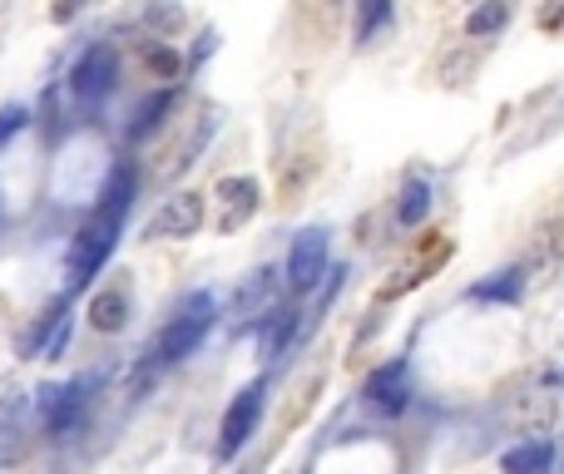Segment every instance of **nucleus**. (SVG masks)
Returning <instances> with one entry per match:
<instances>
[{
    "instance_id": "2",
    "label": "nucleus",
    "mask_w": 564,
    "mask_h": 474,
    "mask_svg": "<svg viewBox=\"0 0 564 474\" xmlns=\"http://www.w3.org/2000/svg\"><path fill=\"white\" fill-rule=\"evenodd\" d=\"M119 233H124V218L105 213V208H95V213H89V223L79 228L75 242H69V252H65L69 291H75V287H89V282L99 277V267H105V262L115 257Z\"/></svg>"
},
{
    "instance_id": "8",
    "label": "nucleus",
    "mask_w": 564,
    "mask_h": 474,
    "mask_svg": "<svg viewBox=\"0 0 564 474\" xmlns=\"http://www.w3.org/2000/svg\"><path fill=\"white\" fill-rule=\"evenodd\" d=\"M258 420H263V381L243 386L234 396V406L224 410V426H218V460H234L238 450L258 436Z\"/></svg>"
},
{
    "instance_id": "16",
    "label": "nucleus",
    "mask_w": 564,
    "mask_h": 474,
    "mask_svg": "<svg viewBox=\"0 0 564 474\" xmlns=\"http://www.w3.org/2000/svg\"><path fill=\"white\" fill-rule=\"evenodd\" d=\"M510 15H516V0H486V5L466 20V35H476V40L500 35V30L510 25Z\"/></svg>"
},
{
    "instance_id": "5",
    "label": "nucleus",
    "mask_w": 564,
    "mask_h": 474,
    "mask_svg": "<svg viewBox=\"0 0 564 474\" xmlns=\"http://www.w3.org/2000/svg\"><path fill=\"white\" fill-rule=\"evenodd\" d=\"M327 262H332V242H327L322 228H307V233L292 238L288 267H282V282H288L292 297H307V291H317L322 277H327Z\"/></svg>"
},
{
    "instance_id": "13",
    "label": "nucleus",
    "mask_w": 564,
    "mask_h": 474,
    "mask_svg": "<svg viewBox=\"0 0 564 474\" xmlns=\"http://www.w3.org/2000/svg\"><path fill=\"white\" fill-rule=\"evenodd\" d=\"M446 262V242H436V252H431L426 262H401L397 272H391V282H381V291H377V301H397V297H406L411 287H421V282L431 277V272Z\"/></svg>"
},
{
    "instance_id": "18",
    "label": "nucleus",
    "mask_w": 564,
    "mask_h": 474,
    "mask_svg": "<svg viewBox=\"0 0 564 474\" xmlns=\"http://www.w3.org/2000/svg\"><path fill=\"white\" fill-rule=\"evenodd\" d=\"M391 25V0H357V40L371 45Z\"/></svg>"
},
{
    "instance_id": "1",
    "label": "nucleus",
    "mask_w": 564,
    "mask_h": 474,
    "mask_svg": "<svg viewBox=\"0 0 564 474\" xmlns=\"http://www.w3.org/2000/svg\"><path fill=\"white\" fill-rule=\"evenodd\" d=\"M214 321H218L214 291H188V297L178 301V311L169 317V327L159 331L154 346H149V366L164 371V366H174V361H188L204 346L208 331H214Z\"/></svg>"
},
{
    "instance_id": "3",
    "label": "nucleus",
    "mask_w": 564,
    "mask_h": 474,
    "mask_svg": "<svg viewBox=\"0 0 564 474\" xmlns=\"http://www.w3.org/2000/svg\"><path fill=\"white\" fill-rule=\"evenodd\" d=\"M89 386L95 381H59V386H40L35 400H30V410H35L40 430H45L50 440H69L79 426H85L89 416Z\"/></svg>"
},
{
    "instance_id": "9",
    "label": "nucleus",
    "mask_w": 564,
    "mask_h": 474,
    "mask_svg": "<svg viewBox=\"0 0 564 474\" xmlns=\"http://www.w3.org/2000/svg\"><path fill=\"white\" fill-rule=\"evenodd\" d=\"M361 396H367L371 410H381V416H401V410L411 406V361H387V366H377L367 376V386H361Z\"/></svg>"
},
{
    "instance_id": "7",
    "label": "nucleus",
    "mask_w": 564,
    "mask_h": 474,
    "mask_svg": "<svg viewBox=\"0 0 564 474\" xmlns=\"http://www.w3.org/2000/svg\"><path fill=\"white\" fill-rule=\"evenodd\" d=\"M258 208H263V184H258L253 174L218 178V188H214V228L218 233H238V228H248L258 218Z\"/></svg>"
},
{
    "instance_id": "15",
    "label": "nucleus",
    "mask_w": 564,
    "mask_h": 474,
    "mask_svg": "<svg viewBox=\"0 0 564 474\" xmlns=\"http://www.w3.org/2000/svg\"><path fill=\"white\" fill-rule=\"evenodd\" d=\"M520 291H525V272L506 267V272H490L486 282H476V287H470V297H476V301H520Z\"/></svg>"
},
{
    "instance_id": "17",
    "label": "nucleus",
    "mask_w": 564,
    "mask_h": 474,
    "mask_svg": "<svg viewBox=\"0 0 564 474\" xmlns=\"http://www.w3.org/2000/svg\"><path fill=\"white\" fill-rule=\"evenodd\" d=\"M174 109V89H159V95L144 99V109H134V124H129V139H149L159 124H164V114Z\"/></svg>"
},
{
    "instance_id": "10",
    "label": "nucleus",
    "mask_w": 564,
    "mask_h": 474,
    "mask_svg": "<svg viewBox=\"0 0 564 474\" xmlns=\"http://www.w3.org/2000/svg\"><path fill=\"white\" fill-rule=\"evenodd\" d=\"M89 327L99 331V337H119V331L129 327V317H134V301H129L124 287H99L95 297H89Z\"/></svg>"
},
{
    "instance_id": "20",
    "label": "nucleus",
    "mask_w": 564,
    "mask_h": 474,
    "mask_svg": "<svg viewBox=\"0 0 564 474\" xmlns=\"http://www.w3.org/2000/svg\"><path fill=\"white\" fill-rule=\"evenodd\" d=\"M25 124H30V109L25 104H6V109H0V148H6Z\"/></svg>"
},
{
    "instance_id": "11",
    "label": "nucleus",
    "mask_w": 564,
    "mask_h": 474,
    "mask_svg": "<svg viewBox=\"0 0 564 474\" xmlns=\"http://www.w3.org/2000/svg\"><path fill=\"white\" fill-rule=\"evenodd\" d=\"M25 416H30V400L25 396H6L0 400V470L15 465L25 455Z\"/></svg>"
},
{
    "instance_id": "4",
    "label": "nucleus",
    "mask_w": 564,
    "mask_h": 474,
    "mask_svg": "<svg viewBox=\"0 0 564 474\" xmlns=\"http://www.w3.org/2000/svg\"><path fill=\"white\" fill-rule=\"evenodd\" d=\"M119 89V55L115 45H89L85 55L75 59V69H69V95H75V104L85 109H99L109 95Z\"/></svg>"
},
{
    "instance_id": "6",
    "label": "nucleus",
    "mask_w": 564,
    "mask_h": 474,
    "mask_svg": "<svg viewBox=\"0 0 564 474\" xmlns=\"http://www.w3.org/2000/svg\"><path fill=\"white\" fill-rule=\"evenodd\" d=\"M204 223H208L204 194L184 188V194H174V198H164V203H159V213L149 218L144 238H149V242H188V238L204 233Z\"/></svg>"
},
{
    "instance_id": "12",
    "label": "nucleus",
    "mask_w": 564,
    "mask_h": 474,
    "mask_svg": "<svg viewBox=\"0 0 564 474\" xmlns=\"http://www.w3.org/2000/svg\"><path fill=\"white\" fill-rule=\"evenodd\" d=\"M500 474H555V445L550 440H520L500 455Z\"/></svg>"
},
{
    "instance_id": "21",
    "label": "nucleus",
    "mask_w": 564,
    "mask_h": 474,
    "mask_svg": "<svg viewBox=\"0 0 564 474\" xmlns=\"http://www.w3.org/2000/svg\"><path fill=\"white\" fill-rule=\"evenodd\" d=\"M79 10H85V0H55V10H50V15L59 20V25H65V20H75Z\"/></svg>"
},
{
    "instance_id": "19",
    "label": "nucleus",
    "mask_w": 564,
    "mask_h": 474,
    "mask_svg": "<svg viewBox=\"0 0 564 474\" xmlns=\"http://www.w3.org/2000/svg\"><path fill=\"white\" fill-rule=\"evenodd\" d=\"M273 277L278 272H258V277L248 282L243 297H238V317H253V307H268V297H273Z\"/></svg>"
},
{
    "instance_id": "14",
    "label": "nucleus",
    "mask_w": 564,
    "mask_h": 474,
    "mask_svg": "<svg viewBox=\"0 0 564 474\" xmlns=\"http://www.w3.org/2000/svg\"><path fill=\"white\" fill-rule=\"evenodd\" d=\"M426 218H431V184H426V178H411V184L401 188L397 223L411 233V228H421V223H426Z\"/></svg>"
}]
</instances>
